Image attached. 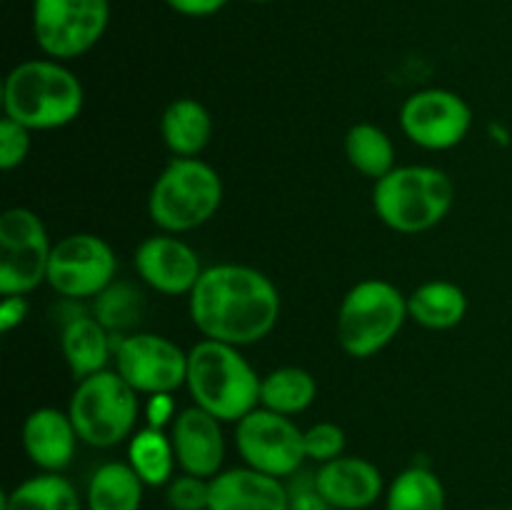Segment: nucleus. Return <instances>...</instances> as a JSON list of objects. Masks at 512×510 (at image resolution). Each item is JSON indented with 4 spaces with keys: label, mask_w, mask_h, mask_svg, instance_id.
Here are the masks:
<instances>
[{
    "label": "nucleus",
    "mask_w": 512,
    "mask_h": 510,
    "mask_svg": "<svg viewBox=\"0 0 512 510\" xmlns=\"http://www.w3.org/2000/svg\"><path fill=\"white\" fill-rule=\"evenodd\" d=\"M188 310L205 340L245 348L268 338L278 325L280 290L253 265H210L188 295Z\"/></svg>",
    "instance_id": "f257e3e1"
},
{
    "label": "nucleus",
    "mask_w": 512,
    "mask_h": 510,
    "mask_svg": "<svg viewBox=\"0 0 512 510\" xmlns=\"http://www.w3.org/2000/svg\"><path fill=\"white\" fill-rule=\"evenodd\" d=\"M83 105V83L60 60H23L5 75V118L25 125L28 130L65 128L83 113Z\"/></svg>",
    "instance_id": "f03ea898"
},
{
    "label": "nucleus",
    "mask_w": 512,
    "mask_h": 510,
    "mask_svg": "<svg viewBox=\"0 0 512 510\" xmlns=\"http://www.w3.org/2000/svg\"><path fill=\"white\" fill-rule=\"evenodd\" d=\"M260 378L240 348L218 340H200L188 350L185 388L198 408L220 423H238L260 405Z\"/></svg>",
    "instance_id": "7ed1b4c3"
},
{
    "label": "nucleus",
    "mask_w": 512,
    "mask_h": 510,
    "mask_svg": "<svg viewBox=\"0 0 512 510\" xmlns=\"http://www.w3.org/2000/svg\"><path fill=\"white\" fill-rule=\"evenodd\" d=\"M455 185L433 165H398L375 180L373 210L380 223L400 235H418L435 228L450 213Z\"/></svg>",
    "instance_id": "20e7f679"
},
{
    "label": "nucleus",
    "mask_w": 512,
    "mask_h": 510,
    "mask_svg": "<svg viewBox=\"0 0 512 510\" xmlns=\"http://www.w3.org/2000/svg\"><path fill=\"white\" fill-rule=\"evenodd\" d=\"M223 205V178L200 158H173L155 178L148 215L163 233H188L208 223Z\"/></svg>",
    "instance_id": "39448f33"
},
{
    "label": "nucleus",
    "mask_w": 512,
    "mask_h": 510,
    "mask_svg": "<svg viewBox=\"0 0 512 510\" xmlns=\"http://www.w3.org/2000/svg\"><path fill=\"white\" fill-rule=\"evenodd\" d=\"M408 318V298L393 283L360 280L338 308V343L350 358H373L398 338Z\"/></svg>",
    "instance_id": "423d86ee"
},
{
    "label": "nucleus",
    "mask_w": 512,
    "mask_h": 510,
    "mask_svg": "<svg viewBox=\"0 0 512 510\" xmlns=\"http://www.w3.org/2000/svg\"><path fill=\"white\" fill-rule=\"evenodd\" d=\"M80 443L90 448H115L135 433L140 398L118 370H100L78 380L68 405Z\"/></svg>",
    "instance_id": "0eeeda50"
},
{
    "label": "nucleus",
    "mask_w": 512,
    "mask_h": 510,
    "mask_svg": "<svg viewBox=\"0 0 512 510\" xmlns=\"http://www.w3.org/2000/svg\"><path fill=\"white\" fill-rule=\"evenodd\" d=\"M110 23V0H33V38L45 58L90 53Z\"/></svg>",
    "instance_id": "6e6552de"
},
{
    "label": "nucleus",
    "mask_w": 512,
    "mask_h": 510,
    "mask_svg": "<svg viewBox=\"0 0 512 510\" xmlns=\"http://www.w3.org/2000/svg\"><path fill=\"white\" fill-rule=\"evenodd\" d=\"M53 243L35 210L15 205L0 215V295H28L48 283Z\"/></svg>",
    "instance_id": "1a4fd4ad"
},
{
    "label": "nucleus",
    "mask_w": 512,
    "mask_h": 510,
    "mask_svg": "<svg viewBox=\"0 0 512 510\" xmlns=\"http://www.w3.org/2000/svg\"><path fill=\"white\" fill-rule=\"evenodd\" d=\"M235 448L248 468L280 480L303 470L308 460L305 430H300L290 415L273 413L263 405L235 423Z\"/></svg>",
    "instance_id": "9d476101"
},
{
    "label": "nucleus",
    "mask_w": 512,
    "mask_h": 510,
    "mask_svg": "<svg viewBox=\"0 0 512 510\" xmlns=\"http://www.w3.org/2000/svg\"><path fill=\"white\" fill-rule=\"evenodd\" d=\"M115 370L138 395H160L183 388L188 380V353L158 333H135L115 338Z\"/></svg>",
    "instance_id": "9b49d317"
},
{
    "label": "nucleus",
    "mask_w": 512,
    "mask_h": 510,
    "mask_svg": "<svg viewBox=\"0 0 512 510\" xmlns=\"http://www.w3.org/2000/svg\"><path fill=\"white\" fill-rule=\"evenodd\" d=\"M118 258L100 235L73 233L53 245L48 260V285L70 300H93L115 283Z\"/></svg>",
    "instance_id": "f8f14e48"
},
{
    "label": "nucleus",
    "mask_w": 512,
    "mask_h": 510,
    "mask_svg": "<svg viewBox=\"0 0 512 510\" xmlns=\"http://www.w3.org/2000/svg\"><path fill=\"white\" fill-rule=\"evenodd\" d=\"M473 125V110L458 93L425 88L410 95L400 108L405 138L425 150H450L463 143Z\"/></svg>",
    "instance_id": "ddd939ff"
},
{
    "label": "nucleus",
    "mask_w": 512,
    "mask_h": 510,
    "mask_svg": "<svg viewBox=\"0 0 512 510\" xmlns=\"http://www.w3.org/2000/svg\"><path fill=\"white\" fill-rule=\"evenodd\" d=\"M133 265L135 273L148 288H153L160 295H168V298L193 293L195 283L205 270L200 263V255L173 233L145 238L135 248Z\"/></svg>",
    "instance_id": "4468645a"
},
{
    "label": "nucleus",
    "mask_w": 512,
    "mask_h": 510,
    "mask_svg": "<svg viewBox=\"0 0 512 510\" xmlns=\"http://www.w3.org/2000/svg\"><path fill=\"white\" fill-rule=\"evenodd\" d=\"M170 438H173L175 458H178L183 473L213 480L223 470V423L208 410L198 408V405L180 410L173 420Z\"/></svg>",
    "instance_id": "2eb2a0df"
},
{
    "label": "nucleus",
    "mask_w": 512,
    "mask_h": 510,
    "mask_svg": "<svg viewBox=\"0 0 512 510\" xmlns=\"http://www.w3.org/2000/svg\"><path fill=\"white\" fill-rule=\"evenodd\" d=\"M315 480L333 510H368L385 493L378 465L358 455H340L315 470Z\"/></svg>",
    "instance_id": "dca6fc26"
},
{
    "label": "nucleus",
    "mask_w": 512,
    "mask_h": 510,
    "mask_svg": "<svg viewBox=\"0 0 512 510\" xmlns=\"http://www.w3.org/2000/svg\"><path fill=\"white\" fill-rule=\"evenodd\" d=\"M20 440L30 463L38 465L43 473H63L73 463L80 438L68 410L45 405L28 413Z\"/></svg>",
    "instance_id": "f3484780"
},
{
    "label": "nucleus",
    "mask_w": 512,
    "mask_h": 510,
    "mask_svg": "<svg viewBox=\"0 0 512 510\" xmlns=\"http://www.w3.org/2000/svg\"><path fill=\"white\" fill-rule=\"evenodd\" d=\"M208 510H288V488L285 480L248 465L220 470L210 480Z\"/></svg>",
    "instance_id": "a211bd4d"
},
{
    "label": "nucleus",
    "mask_w": 512,
    "mask_h": 510,
    "mask_svg": "<svg viewBox=\"0 0 512 510\" xmlns=\"http://www.w3.org/2000/svg\"><path fill=\"white\" fill-rule=\"evenodd\" d=\"M60 350L70 375L83 380L108 368L115 355V335L95 315H73L60 330Z\"/></svg>",
    "instance_id": "6ab92c4d"
},
{
    "label": "nucleus",
    "mask_w": 512,
    "mask_h": 510,
    "mask_svg": "<svg viewBox=\"0 0 512 510\" xmlns=\"http://www.w3.org/2000/svg\"><path fill=\"white\" fill-rule=\"evenodd\" d=\"M160 138L175 158H198L213 138L210 110L195 98H178L160 115Z\"/></svg>",
    "instance_id": "aec40b11"
},
{
    "label": "nucleus",
    "mask_w": 512,
    "mask_h": 510,
    "mask_svg": "<svg viewBox=\"0 0 512 510\" xmlns=\"http://www.w3.org/2000/svg\"><path fill=\"white\" fill-rule=\"evenodd\" d=\"M468 295L450 280H428L408 295V315L428 330H450L463 323Z\"/></svg>",
    "instance_id": "412c9836"
},
{
    "label": "nucleus",
    "mask_w": 512,
    "mask_h": 510,
    "mask_svg": "<svg viewBox=\"0 0 512 510\" xmlns=\"http://www.w3.org/2000/svg\"><path fill=\"white\" fill-rule=\"evenodd\" d=\"M145 483L130 463L110 460L93 470L85 488L88 510H140Z\"/></svg>",
    "instance_id": "4be33fe9"
},
{
    "label": "nucleus",
    "mask_w": 512,
    "mask_h": 510,
    "mask_svg": "<svg viewBox=\"0 0 512 510\" xmlns=\"http://www.w3.org/2000/svg\"><path fill=\"white\" fill-rule=\"evenodd\" d=\"M128 463L140 475L145 488L168 485L175 478L173 470L178 465L173 438L163 433V428H150V425L135 430L133 438L128 440Z\"/></svg>",
    "instance_id": "5701e85b"
},
{
    "label": "nucleus",
    "mask_w": 512,
    "mask_h": 510,
    "mask_svg": "<svg viewBox=\"0 0 512 510\" xmlns=\"http://www.w3.org/2000/svg\"><path fill=\"white\" fill-rule=\"evenodd\" d=\"M318 383L313 373L298 365L270 370L260 383V405L280 415H300L315 403Z\"/></svg>",
    "instance_id": "b1692460"
},
{
    "label": "nucleus",
    "mask_w": 512,
    "mask_h": 510,
    "mask_svg": "<svg viewBox=\"0 0 512 510\" xmlns=\"http://www.w3.org/2000/svg\"><path fill=\"white\" fill-rule=\"evenodd\" d=\"M3 510H80V495L63 473H43L3 493Z\"/></svg>",
    "instance_id": "393cba45"
},
{
    "label": "nucleus",
    "mask_w": 512,
    "mask_h": 510,
    "mask_svg": "<svg viewBox=\"0 0 512 510\" xmlns=\"http://www.w3.org/2000/svg\"><path fill=\"white\" fill-rule=\"evenodd\" d=\"M345 155L360 175L380 180L395 165V145L383 128L373 123H355L345 133Z\"/></svg>",
    "instance_id": "a878e982"
},
{
    "label": "nucleus",
    "mask_w": 512,
    "mask_h": 510,
    "mask_svg": "<svg viewBox=\"0 0 512 510\" xmlns=\"http://www.w3.org/2000/svg\"><path fill=\"white\" fill-rule=\"evenodd\" d=\"M385 510H445V485L425 465L405 468L385 490Z\"/></svg>",
    "instance_id": "bb28decb"
},
{
    "label": "nucleus",
    "mask_w": 512,
    "mask_h": 510,
    "mask_svg": "<svg viewBox=\"0 0 512 510\" xmlns=\"http://www.w3.org/2000/svg\"><path fill=\"white\" fill-rule=\"evenodd\" d=\"M145 298L133 283L115 280L98 298H93V315L118 338V335L135 333L143 320Z\"/></svg>",
    "instance_id": "cd10ccee"
},
{
    "label": "nucleus",
    "mask_w": 512,
    "mask_h": 510,
    "mask_svg": "<svg viewBox=\"0 0 512 510\" xmlns=\"http://www.w3.org/2000/svg\"><path fill=\"white\" fill-rule=\"evenodd\" d=\"M165 503L170 510H208L210 505V480L198 475H175L165 485Z\"/></svg>",
    "instance_id": "c85d7f7f"
},
{
    "label": "nucleus",
    "mask_w": 512,
    "mask_h": 510,
    "mask_svg": "<svg viewBox=\"0 0 512 510\" xmlns=\"http://www.w3.org/2000/svg\"><path fill=\"white\" fill-rule=\"evenodd\" d=\"M305 455L320 465L345 455V430L330 420L310 425L305 430Z\"/></svg>",
    "instance_id": "c756f323"
},
{
    "label": "nucleus",
    "mask_w": 512,
    "mask_h": 510,
    "mask_svg": "<svg viewBox=\"0 0 512 510\" xmlns=\"http://www.w3.org/2000/svg\"><path fill=\"white\" fill-rule=\"evenodd\" d=\"M30 133L25 125L15 123V120L3 118L0 120V168L15 170L18 165L25 163L30 153Z\"/></svg>",
    "instance_id": "7c9ffc66"
},
{
    "label": "nucleus",
    "mask_w": 512,
    "mask_h": 510,
    "mask_svg": "<svg viewBox=\"0 0 512 510\" xmlns=\"http://www.w3.org/2000/svg\"><path fill=\"white\" fill-rule=\"evenodd\" d=\"M285 488H288V510H333L320 493L315 473L298 470L290 475Z\"/></svg>",
    "instance_id": "2f4dec72"
},
{
    "label": "nucleus",
    "mask_w": 512,
    "mask_h": 510,
    "mask_svg": "<svg viewBox=\"0 0 512 510\" xmlns=\"http://www.w3.org/2000/svg\"><path fill=\"white\" fill-rule=\"evenodd\" d=\"M175 415L178 413H175L173 395H148V403H145V420H148L150 428H165L168 423H173Z\"/></svg>",
    "instance_id": "473e14b6"
},
{
    "label": "nucleus",
    "mask_w": 512,
    "mask_h": 510,
    "mask_svg": "<svg viewBox=\"0 0 512 510\" xmlns=\"http://www.w3.org/2000/svg\"><path fill=\"white\" fill-rule=\"evenodd\" d=\"M173 13L185 15V18H210L220 13L230 0H163Z\"/></svg>",
    "instance_id": "72a5a7b5"
},
{
    "label": "nucleus",
    "mask_w": 512,
    "mask_h": 510,
    "mask_svg": "<svg viewBox=\"0 0 512 510\" xmlns=\"http://www.w3.org/2000/svg\"><path fill=\"white\" fill-rule=\"evenodd\" d=\"M25 315H28V300H25V295H8L0 303V330L10 333V330L23 323Z\"/></svg>",
    "instance_id": "f704fd0d"
},
{
    "label": "nucleus",
    "mask_w": 512,
    "mask_h": 510,
    "mask_svg": "<svg viewBox=\"0 0 512 510\" xmlns=\"http://www.w3.org/2000/svg\"><path fill=\"white\" fill-rule=\"evenodd\" d=\"M245 3H273V0H245Z\"/></svg>",
    "instance_id": "c9c22d12"
},
{
    "label": "nucleus",
    "mask_w": 512,
    "mask_h": 510,
    "mask_svg": "<svg viewBox=\"0 0 512 510\" xmlns=\"http://www.w3.org/2000/svg\"><path fill=\"white\" fill-rule=\"evenodd\" d=\"M488 510H505V508H488Z\"/></svg>",
    "instance_id": "e433bc0d"
}]
</instances>
